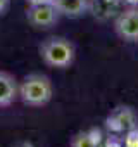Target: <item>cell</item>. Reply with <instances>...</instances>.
<instances>
[{
  "label": "cell",
  "mask_w": 138,
  "mask_h": 147,
  "mask_svg": "<svg viewBox=\"0 0 138 147\" xmlns=\"http://www.w3.org/2000/svg\"><path fill=\"white\" fill-rule=\"evenodd\" d=\"M19 97V82L14 75L0 71V107L11 106Z\"/></svg>",
  "instance_id": "cell-6"
},
{
  "label": "cell",
  "mask_w": 138,
  "mask_h": 147,
  "mask_svg": "<svg viewBox=\"0 0 138 147\" xmlns=\"http://www.w3.org/2000/svg\"><path fill=\"white\" fill-rule=\"evenodd\" d=\"M60 18V12L57 11V7L48 2V4H36V5H29L26 11V19L33 28L38 30H45V28H52Z\"/></svg>",
  "instance_id": "cell-3"
},
{
  "label": "cell",
  "mask_w": 138,
  "mask_h": 147,
  "mask_svg": "<svg viewBox=\"0 0 138 147\" xmlns=\"http://www.w3.org/2000/svg\"><path fill=\"white\" fill-rule=\"evenodd\" d=\"M128 2H131V4H138V0H128Z\"/></svg>",
  "instance_id": "cell-12"
},
{
  "label": "cell",
  "mask_w": 138,
  "mask_h": 147,
  "mask_svg": "<svg viewBox=\"0 0 138 147\" xmlns=\"http://www.w3.org/2000/svg\"><path fill=\"white\" fill-rule=\"evenodd\" d=\"M100 140V131H80L76 133L71 142H69V147H97Z\"/></svg>",
  "instance_id": "cell-8"
},
{
  "label": "cell",
  "mask_w": 138,
  "mask_h": 147,
  "mask_svg": "<svg viewBox=\"0 0 138 147\" xmlns=\"http://www.w3.org/2000/svg\"><path fill=\"white\" fill-rule=\"evenodd\" d=\"M9 9V0H0V16H4Z\"/></svg>",
  "instance_id": "cell-9"
},
{
  "label": "cell",
  "mask_w": 138,
  "mask_h": 147,
  "mask_svg": "<svg viewBox=\"0 0 138 147\" xmlns=\"http://www.w3.org/2000/svg\"><path fill=\"white\" fill-rule=\"evenodd\" d=\"M16 147H35L31 142H21V144H17Z\"/></svg>",
  "instance_id": "cell-11"
},
{
  "label": "cell",
  "mask_w": 138,
  "mask_h": 147,
  "mask_svg": "<svg viewBox=\"0 0 138 147\" xmlns=\"http://www.w3.org/2000/svg\"><path fill=\"white\" fill-rule=\"evenodd\" d=\"M54 85L52 80L42 73H31L19 83V99L29 107H42L52 100Z\"/></svg>",
  "instance_id": "cell-1"
},
{
  "label": "cell",
  "mask_w": 138,
  "mask_h": 147,
  "mask_svg": "<svg viewBox=\"0 0 138 147\" xmlns=\"http://www.w3.org/2000/svg\"><path fill=\"white\" fill-rule=\"evenodd\" d=\"M114 31L126 42H138V9H128L114 21Z\"/></svg>",
  "instance_id": "cell-4"
},
{
  "label": "cell",
  "mask_w": 138,
  "mask_h": 147,
  "mask_svg": "<svg viewBox=\"0 0 138 147\" xmlns=\"http://www.w3.org/2000/svg\"><path fill=\"white\" fill-rule=\"evenodd\" d=\"M107 126L112 128L114 131L131 133L136 128V118H135L133 109H129V107H119V109H116L107 118Z\"/></svg>",
  "instance_id": "cell-5"
},
{
  "label": "cell",
  "mask_w": 138,
  "mask_h": 147,
  "mask_svg": "<svg viewBox=\"0 0 138 147\" xmlns=\"http://www.w3.org/2000/svg\"><path fill=\"white\" fill-rule=\"evenodd\" d=\"M40 55L47 66L64 69L73 64L76 49L73 42H69L64 36H50L40 45Z\"/></svg>",
  "instance_id": "cell-2"
},
{
  "label": "cell",
  "mask_w": 138,
  "mask_h": 147,
  "mask_svg": "<svg viewBox=\"0 0 138 147\" xmlns=\"http://www.w3.org/2000/svg\"><path fill=\"white\" fill-rule=\"evenodd\" d=\"M28 2H29V5H36V4H48L52 0H28Z\"/></svg>",
  "instance_id": "cell-10"
},
{
  "label": "cell",
  "mask_w": 138,
  "mask_h": 147,
  "mask_svg": "<svg viewBox=\"0 0 138 147\" xmlns=\"http://www.w3.org/2000/svg\"><path fill=\"white\" fill-rule=\"evenodd\" d=\"M52 4L57 7L60 16H69V18L83 16L86 11V0H52Z\"/></svg>",
  "instance_id": "cell-7"
}]
</instances>
